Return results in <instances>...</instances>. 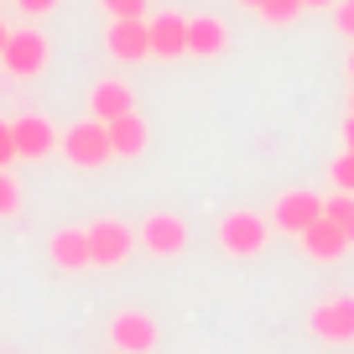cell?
Wrapping results in <instances>:
<instances>
[{"mask_svg":"<svg viewBox=\"0 0 354 354\" xmlns=\"http://www.w3.org/2000/svg\"><path fill=\"white\" fill-rule=\"evenodd\" d=\"M266 240H271V219L255 209H234L219 219V230H214V245H219L224 255H234V261H250V255L266 250Z\"/></svg>","mask_w":354,"mask_h":354,"instance_id":"obj_1","label":"cell"},{"mask_svg":"<svg viewBox=\"0 0 354 354\" xmlns=\"http://www.w3.org/2000/svg\"><path fill=\"white\" fill-rule=\"evenodd\" d=\"M57 146H63V156L73 167H84V172H100L104 162H110V131H104L100 120H78V125H68L63 136H57Z\"/></svg>","mask_w":354,"mask_h":354,"instance_id":"obj_2","label":"cell"},{"mask_svg":"<svg viewBox=\"0 0 354 354\" xmlns=\"http://www.w3.org/2000/svg\"><path fill=\"white\" fill-rule=\"evenodd\" d=\"M308 333L318 344H354V292H328L308 313Z\"/></svg>","mask_w":354,"mask_h":354,"instance_id":"obj_3","label":"cell"},{"mask_svg":"<svg viewBox=\"0 0 354 354\" xmlns=\"http://www.w3.org/2000/svg\"><path fill=\"white\" fill-rule=\"evenodd\" d=\"M136 245H141L146 255H156V261H172V255L188 250V224L177 219L172 209H156V214H146V219H141Z\"/></svg>","mask_w":354,"mask_h":354,"instance_id":"obj_4","label":"cell"},{"mask_svg":"<svg viewBox=\"0 0 354 354\" xmlns=\"http://www.w3.org/2000/svg\"><path fill=\"white\" fill-rule=\"evenodd\" d=\"M0 68H6V78H37L47 68V37L32 32V26L11 32L6 47H0Z\"/></svg>","mask_w":354,"mask_h":354,"instance_id":"obj_5","label":"cell"},{"mask_svg":"<svg viewBox=\"0 0 354 354\" xmlns=\"http://www.w3.org/2000/svg\"><path fill=\"white\" fill-rule=\"evenodd\" d=\"M88 230V266H120L136 250V230L125 219H94Z\"/></svg>","mask_w":354,"mask_h":354,"instance_id":"obj_6","label":"cell"},{"mask_svg":"<svg viewBox=\"0 0 354 354\" xmlns=\"http://www.w3.org/2000/svg\"><path fill=\"white\" fill-rule=\"evenodd\" d=\"M156 339H162V333H156V318L141 313V308H120L110 318V344L120 354H151Z\"/></svg>","mask_w":354,"mask_h":354,"instance_id":"obj_7","label":"cell"},{"mask_svg":"<svg viewBox=\"0 0 354 354\" xmlns=\"http://www.w3.org/2000/svg\"><path fill=\"white\" fill-rule=\"evenodd\" d=\"M318 219H323V198L308 188H287L277 198V209H271V230H281V234H302Z\"/></svg>","mask_w":354,"mask_h":354,"instance_id":"obj_8","label":"cell"},{"mask_svg":"<svg viewBox=\"0 0 354 354\" xmlns=\"http://www.w3.org/2000/svg\"><path fill=\"white\" fill-rule=\"evenodd\" d=\"M11 141H16V156H21V162H42V156H53L57 131H53V120H42V115H16Z\"/></svg>","mask_w":354,"mask_h":354,"instance_id":"obj_9","label":"cell"},{"mask_svg":"<svg viewBox=\"0 0 354 354\" xmlns=\"http://www.w3.org/2000/svg\"><path fill=\"white\" fill-rule=\"evenodd\" d=\"M120 115H136L131 84H120V78H100V84L88 88V120L110 125V120H120Z\"/></svg>","mask_w":354,"mask_h":354,"instance_id":"obj_10","label":"cell"},{"mask_svg":"<svg viewBox=\"0 0 354 354\" xmlns=\"http://www.w3.org/2000/svg\"><path fill=\"white\" fill-rule=\"evenodd\" d=\"M47 261H53L57 271H84V266H88V230H84V224L53 230V240H47Z\"/></svg>","mask_w":354,"mask_h":354,"instance_id":"obj_11","label":"cell"},{"mask_svg":"<svg viewBox=\"0 0 354 354\" xmlns=\"http://www.w3.org/2000/svg\"><path fill=\"white\" fill-rule=\"evenodd\" d=\"M104 47L115 63H141V57H151V32H146V21H115Z\"/></svg>","mask_w":354,"mask_h":354,"instance_id":"obj_12","label":"cell"},{"mask_svg":"<svg viewBox=\"0 0 354 354\" xmlns=\"http://www.w3.org/2000/svg\"><path fill=\"white\" fill-rule=\"evenodd\" d=\"M146 32H151V57H188V21L183 16L162 11L146 21Z\"/></svg>","mask_w":354,"mask_h":354,"instance_id":"obj_13","label":"cell"},{"mask_svg":"<svg viewBox=\"0 0 354 354\" xmlns=\"http://www.w3.org/2000/svg\"><path fill=\"white\" fill-rule=\"evenodd\" d=\"M230 47V26L219 16H193L188 21V53L193 57H219Z\"/></svg>","mask_w":354,"mask_h":354,"instance_id":"obj_14","label":"cell"},{"mask_svg":"<svg viewBox=\"0 0 354 354\" xmlns=\"http://www.w3.org/2000/svg\"><path fill=\"white\" fill-rule=\"evenodd\" d=\"M297 240H302V250H308L313 261H339V255L349 250V240H344V230H339V224H328V219L308 224V230H302Z\"/></svg>","mask_w":354,"mask_h":354,"instance_id":"obj_15","label":"cell"},{"mask_svg":"<svg viewBox=\"0 0 354 354\" xmlns=\"http://www.w3.org/2000/svg\"><path fill=\"white\" fill-rule=\"evenodd\" d=\"M104 131H110V151L115 156H141L146 146H151V131H146L141 115H120V120H110Z\"/></svg>","mask_w":354,"mask_h":354,"instance_id":"obj_16","label":"cell"},{"mask_svg":"<svg viewBox=\"0 0 354 354\" xmlns=\"http://www.w3.org/2000/svg\"><path fill=\"white\" fill-rule=\"evenodd\" d=\"M323 219L339 224L344 240L354 245V193H333V198H323Z\"/></svg>","mask_w":354,"mask_h":354,"instance_id":"obj_17","label":"cell"},{"mask_svg":"<svg viewBox=\"0 0 354 354\" xmlns=\"http://www.w3.org/2000/svg\"><path fill=\"white\" fill-rule=\"evenodd\" d=\"M21 214V183L16 172H0V219H16Z\"/></svg>","mask_w":354,"mask_h":354,"instance_id":"obj_18","label":"cell"},{"mask_svg":"<svg viewBox=\"0 0 354 354\" xmlns=\"http://www.w3.org/2000/svg\"><path fill=\"white\" fill-rule=\"evenodd\" d=\"M328 177H333V188H339V193H354V151H339V156H333Z\"/></svg>","mask_w":354,"mask_h":354,"instance_id":"obj_19","label":"cell"},{"mask_svg":"<svg viewBox=\"0 0 354 354\" xmlns=\"http://www.w3.org/2000/svg\"><path fill=\"white\" fill-rule=\"evenodd\" d=\"M302 16V0H271L261 11V21H271V26H287V21H297Z\"/></svg>","mask_w":354,"mask_h":354,"instance_id":"obj_20","label":"cell"},{"mask_svg":"<svg viewBox=\"0 0 354 354\" xmlns=\"http://www.w3.org/2000/svg\"><path fill=\"white\" fill-rule=\"evenodd\" d=\"M104 11L115 21H146V0H104Z\"/></svg>","mask_w":354,"mask_h":354,"instance_id":"obj_21","label":"cell"},{"mask_svg":"<svg viewBox=\"0 0 354 354\" xmlns=\"http://www.w3.org/2000/svg\"><path fill=\"white\" fill-rule=\"evenodd\" d=\"M333 26H339V37L354 42V0H339V6H333Z\"/></svg>","mask_w":354,"mask_h":354,"instance_id":"obj_22","label":"cell"},{"mask_svg":"<svg viewBox=\"0 0 354 354\" xmlns=\"http://www.w3.org/2000/svg\"><path fill=\"white\" fill-rule=\"evenodd\" d=\"M16 162V141H11V120H0V172H11Z\"/></svg>","mask_w":354,"mask_h":354,"instance_id":"obj_23","label":"cell"},{"mask_svg":"<svg viewBox=\"0 0 354 354\" xmlns=\"http://www.w3.org/2000/svg\"><path fill=\"white\" fill-rule=\"evenodd\" d=\"M16 6H21L26 16H47V11H57L63 0H16Z\"/></svg>","mask_w":354,"mask_h":354,"instance_id":"obj_24","label":"cell"},{"mask_svg":"<svg viewBox=\"0 0 354 354\" xmlns=\"http://www.w3.org/2000/svg\"><path fill=\"white\" fill-rule=\"evenodd\" d=\"M339 0H302V11H333Z\"/></svg>","mask_w":354,"mask_h":354,"instance_id":"obj_25","label":"cell"},{"mask_svg":"<svg viewBox=\"0 0 354 354\" xmlns=\"http://www.w3.org/2000/svg\"><path fill=\"white\" fill-rule=\"evenodd\" d=\"M344 151H354V115L344 120Z\"/></svg>","mask_w":354,"mask_h":354,"instance_id":"obj_26","label":"cell"},{"mask_svg":"<svg viewBox=\"0 0 354 354\" xmlns=\"http://www.w3.org/2000/svg\"><path fill=\"white\" fill-rule=\"evenodd\" d=\"M240 6H245V11H255V16H261L266 6H271V0H240Z\"/></svg>","mask_w":354,"mask_h":354,"instance_id":"obj_27","label":"cell"},{"mask_svg":"<svg viewBox=\"0 0 354 354\" xmlns=\"http://www.w3.org/2000/svg\"><path fill=\"white\" fill-rule=\"evenodd\" d=\"M6 37H11V26H6V21H0V47H6Z\"/></svg>","mask_w":354,"mask_h":354,"instance_id":"obj_28","label":"cell"},{"mask_svg":"<svg viewBox=\"0 0 354 354\" xmlns=\"http://www.w3.org/2000/svg\"><path fill=\"white\" fill-rule=\"evenodd\" d=\"M349 78H354V47H349Z\"/></svg>","mask_w":354,"mask_h":354,"instance_id":"obj_29","label":"cell"},{"mask_svg":"<svg viewBox=\"0 0 354 354\" xmlns=\"http://www.w3.org/2000/svg\"><path fill=\"white\" fill-rule=\"evenodd\" d=\"M349 115H354V110H349Z\"/></svg>","mask_w":354,"mask_h":354,"instance_id":"obj_30","label":"cell"}]
</instances>
